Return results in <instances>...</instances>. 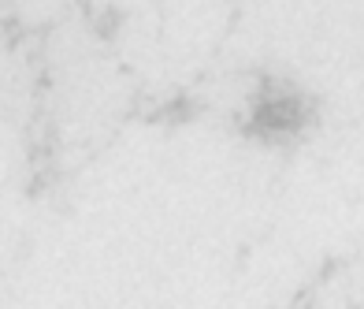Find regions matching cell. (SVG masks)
Masks as SVG:
<instances>
[{
	"label": "cell",
	"instance_id": "6da1fadb",
	"mask_svg": "<svg viewBox=\"0 0 364 309\" xmlns=\"http://www.w3.org/2000/svg\"><path fill=\"white\" fill-rule=\"evenodd\" d=\"M309 123V105L294 90H264L253 105V131L257 135H297Z\"/></svg>",
	"mask_w": 364,
	"mask_h": 309
}]
</instances>
